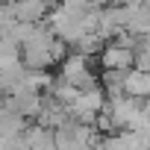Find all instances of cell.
<instances>
[{
  "label": "cell",
  "instance_id": "cell-1",
  "mask_svg": "<svg viewBox=\"0 0 150 150\" xmlns=\"http://www.w3.org/2000/svg\"><path fill=\"white\" fill-rule=\"evenodd\" d=\"M97 59H100L103 71H129V68H135V50L121 47V44H115V41H109Z\"/></svg>",
  "mask_w": 150,
  "mask_h": 150
},
{
  "label": "cell",
  "instance_id": "cell-2",
  "mask_svg": "<svg viewBox=\"0 0 150 150\" xmlns=\"http://www.w3.org/2000/svg\"><path fill=\"white\" fill-rule=\"evenodd\" d=\"M27 150H56V129L44 124H30L24 129Z\"/></svg>",
  "mask_w": 150,
  "mask_h": 150
},
{
  "label": "cell",
  "instance_id": "cell-3",
  "mask_svg": "<svg viewBox=\"0 0 150 150\" xmlns=\"http://www.w3.org/2000/svg\"><path fill=\"white\" fill-rule=\"evenodd\" d=\"M15 6H18V18L21 21L38 24L56 9V0H15Z\"/></svg>",
  "mask_w": 150,
  "mask_h": 150
},
{
  "label": "cell",
  "instance_id": "cell-4",
  "mask_svg": "<svg viewBox=\"0 0 150 150\" xmlns=\"http://www.w3.org/2000/svg\"><path fill=\"white\" fill-rule=\"evenodd\" d=\"M147 150H150V147H147Z\"/></svg>",
  "mask_w": 150,
  "mask_h": 150
}]
</instances>
